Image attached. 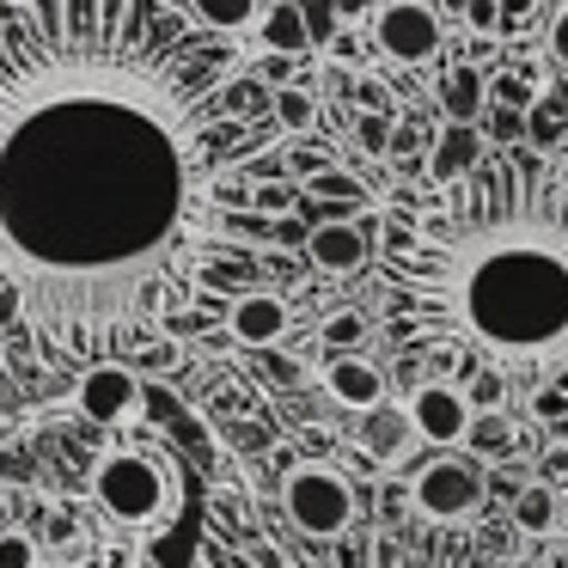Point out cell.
<instances>
[{
  "label": "cell",
  "mask_w": 568,
  "mask_h": 568,
  "mask_svg": "<svg viewBox=\"0 0 568 568\" xmlns=\"http://www.w3.org/2000/svg\"><path fill=\"white\" fill-rule=\"evenodd\" d=\"M0 568H38V544L26 531H0Z\"/></svg>",
  "instance_id": "23"
},
{
  "label": "cell",
  "mask_w": 568,
  "mask_h": 568,
  "mask_svg": "<svg viewBox=\"0 0 568 568\" xmlns=\"http://www.w3.org/2000/svg\"><path fill=\"white\" fill-rule=\"evenodd\" d=\"M379 275L404 343L526 385L568 373V178L544 148H489L428 214L392 226Z\"/></svg>",
  "instance_id": "2"
},
{
  "label": "cell",
  "mask_w": 568,
  "mask_h": 568,
  "mask_svg": "<svg viewBox=\"0 0 568 568\" xmlns=\"http://www.w3.org/2000/svg\"><path fill=\"white\" fill-rule=\"evenodd\" d=\"M74 397L87 422H129L141 409V379L129 367H116V361H99V367H87Z\"/></svg>",
  "instance_id": "8"
},
{
  "label": "cell",
  "mask_w": 568,
  "mask_h": 568,
  "mask_svg": "<svg viewBox=\"0 0 568 568\" xmlns=\"http://www.w3.org/2000/svg\"><path fill=\"white\" fill-rule=\"evenodd\" d=\"M514 526H519V531H550V526H556V489H519Z\"/></svg>",
  "instance_id": "18"
},
{
  "label": "cell",
  "mask_w": 568,
  "mask_h": 568,
  "mask_svg": "<svg viewBox=\"0 0 568 568\" xmlns=\"http://www.w3.org/2000/svg\"><path fill=\"white\" fill-rule=\"evenodd\" d=\"M275 123H282L287 135H306V129L318 123V99H312L306 87H282L275 92Z\"/></svg>",
  "instance_id": "17"
},
{
  "label": "cell",
  "mask_w": 568,
  "mask_h": 568,
  "mask_svg": "<svg viewBox=\"0 0 568 568\" xmlns=\"http://www.w3.org/2000/svg\"><path fill=\"white\" fill-rule=\"evenodd\" d=\"M282 507H287V526L312 531V538H343V531H355V489L324 465H300L282 489Z\"/></svg>",
  "instance_id": "5"
},
{
  "label": "cell",
  "mask_w": 568,
  "mask_h": 568,
  "mask_svg": "<svg viewBox=\"0 0 568 568\" xmlns=\"http://www.w3.org/2000/svg\"><path fill=\"white\" fill-rule=\"evenodd\" d=\"M465 440L477 446V453H501V446L514 440V428H507L501 416H477V422H470V434H465Z\"/></svg>",
  "instance_id": "22"
},
{
  "label": "cell",
  "mask_w": 568,
  "mask_h": 568,
  "mask_svg": "<svg viewBox=\"0 0 568 568\" xmlns=\"http://www.w3.org/2000/svg\"><path fill=\"white\" fill-rule=\"evenodd\" d=\"M465 26L477 31V38H495V31L507 26V0H465Z\"/></svg>",
  "instance_id": "21"
},
{
  "label": "cell",
  "mask_w": 568,
  "mask_h": 568,
  "mask_svg": "<svg viewBox=\"0 0 568 568\" xmlns=\"http://www.w3.org/2000/svg\"><path fill=\"white\" fill-rule=\"evenodd\" d=\"M263 209H270V214H282V209H294V196H287V190H263Z\"/></svg>",
  "instance_id": "29"
},
{
  "label": "cell",
  "mask_w": 568,
  "mask_h": 568,
  "mask_svg": "<svg viewBox=\"0 0 568 568\" xmlns=\"http://www.w3.org/2000/svg\"><path fill=\"white\" fill-rule=\"evenodd\" d=\"M562 514H568V501H562Z\"/></svg>",
  "instance_id": "30"
},
{
  "label": "cell",
  "mask_w": 568,
  "mask_h": 568,
  "mask_svg": "<svg viewBox=\"0 0 568 568\" xmlns=\"http://www.w3.org/2000/svg\"><path fill=\"white\" fill-rule=\"evenodd\" d=\"M544 50H550V62H562V68H568V7L550 19V38H544Z\"/></svg>",
  "instance_id": "24"
},
{
  "label": "cell",
  "mask_w": 568,
  "mask_h": 568,
  "mask_svg": "<svg viewBox=\"0 0 568 568\" xmlns=\"http://www.w3.org/2000/svg\"><path fill=\"white\" fill-rule=\"evenodd\" d=\"M306 19H312V38H324V31H331V7H324V0H312Z\"/></svg>",
  "instance_id": "27"
},
{
  "label": "cell",
  "mask_w": 568,
  "mask_h": 568,
  "mask_svg": "<svg viewBox=\"0 0 568 568\" xmlns=\"http://www.w3.org/2000/svg\"><path fill=\"white\" fill-rule=\"evenodd\" d=\"M263 50H275V55H306L312 50V19H306L300 0H282V7L263 13Z\"/></svg>",
  "instance_id": "14"
},
{
  "label": "cell",
  "mask_w": 568,
  "mask_h": 568,
  "mask_svg": "<svg viewBox=\"0 0 568 568\" xmlns=\"http://www.w3.org/2000/svg\"><path fill=\"white\" fill-rule=\"evenodd\" d=\"M483 507V477L458 458H440L416 477V514L422 519H440V526H458Z\"/></svg>",
  "instance_id": "7"
},
{
  "label": "cell",
  "mask_w": 568,
  "mask_h": 568,
  "mask_svg": "<svg viewBox=\"0 0 568 568\" xmlns=\"http://www.w3.org/2000/svg\"><path fill=\"white\" fill-rule=\"evenodd\" d=\"M92 495L116 526H153L160 514H172V477L141 453H111L92 470Z\"/></svg>",
  "instance_id": "4"
},
{
  "label": "cell",
  "mask_w": 568,
  "mask_h": 568,
  "mask_svg": "<svg viewBox=\"0 0 568 568\" xmlns=\"http://www.w3.org/2000/svg\"><path fill=\"white\" fill-rule=\"evenodd\" d=\"M196 568H507L477 538H458L440 519L422 526H373L343 538H312L300 526L257 531H209Z\"/></svg>",
  "instance_id": "3"
},
{
  "label": "cell",
  "mask_w": 568,
  "mask_h": 568,
  "mask_svg": "<svg viewBox=\"0 0 568 568\" xmlns=\"http://www.w3.org/2000/svg\"><path fill=\"white\" fill-rule=\"evenodd\" d=\"M361 141H367L373 153H392V148H385V123H361Z\"/></svg>",
  "instance_id": "28"
},
{
  "label": "cell",
  "mask_w": 568,
  "mask_h": 568,
  "mask_svg": "<svg viewBox=\"0 0 568 568\" xmlns=\"http://www.w3.org/2000/svg\"><path fill=\"white\" fill-rule=\"evenodd\" d=\"M306 196H312V202H361L367 190H361L348 172H312V178H306Z\"/></svg>",
  "instance_id": "20"
},
{
  "label": "cell",
  "mask_w": 568,
  "mask_h": 568,
  "mask_svg": "<svg viewBox=\"0 0 568 568\" xmlns=\"http://www.w3.org/2000/svg\"><path fill=\"white\" fill-rule=\"evenodd\" d=\"M538 416H550V422L568 416V397L562 392H538Z\"/></svg>",
  "instance_id": "26"
},
{
  "label": "cell",
  "mask_w": 568,
  "mask_h": 568,
  "mask_svg": "<svg viewBox=\"0 0 568 568\" xmlns=\"http://www.w3.org/2000/svg\"><path fill=\"white\" fill-rule=\"evenodd\" d=\"M226 331L239 343H282L287 336V300L282 294H239L233 312H226Z\"/></svg>",
  "instance_id": "11"
},
{
  "label": "cell",
  "mask_w": 568,
  "mask_h": 568,
  "mask_svg": "<svg viewBox=\"0 0 568 568\" xmlns=\"http://www.w3.org/2000/svg\"><path fill=\"white\" fill-rule=\"evenodd\" d=\"M483 104H489V87H483L477 68H453V74L440 80V111H446V123H477Z\"/></svg>",
  "instance_id": "15"
},
{
  "label": "cell",
  "mask_w": 568,
  "mask_h": 568,
  "mask_svg": "<svg viewBox=\"0 0 568 568\" xmlns=\"http://www.w3.org/2000/svg\"><path fill=\"white\" fill-rule=\"evenodd\" d=\"M306 257L318 263V270H331V275H348V270H361V263L373 257V245H367V233H361V226H348V221H324V226H312Z\"/></svg>",
  "instance_id": "12"
},
{
  "label": "cell",
  "mask_w": 568,
  "mask_h": 568,
  "mask_svg": "<svg viewBox=\"0 0 568 568\" xmlns=\"http://www.w3.org/2000/svg\"><path fill=\"white\" fill-rule=\"evenodd\" d=\"M373 43H379L392 62H434L440 55V19H434V7H422V0H385L379 13H373Z\"/></svg>",
  "instance_id": "6"
},
{
  "label": "cell",
  "mask_w": 568,
  "mask_h": 568,
  "mask_svg": "<svg viewBox=\"0 0 568 568\" xmlns=\"http://www.w3.org/2000/svg\"><path fill=\"white\" fill-rule=\"evenodd\" d=\"M562 123H568L562 92H550V87H544V92H538V104H531V141H538V148H550V141L562 135Z\"/></svg>",
  "instance_id": "19"
},
{
  "label": "cell",
  "mask_w": 568,
  "mask_h": 568,
  "mask_svg": "<svg viewBox=\"0 0 568 568\" xmlns=\"http://www.w3.org/2000/svg\"><path fill=\"white\" fill-rule=\"evenodd\" d=\"M190 13L209 31H251L257 26V0H190Z\"/></svg>",
  "instance_id": "16"
},
{
  "label": "cell",
  "mask_w": 568,
  "mask_h": 568,
  "mask_svg": "<svg viewBox=\"0 0 568 568\" xmlns=\"http://www.w3.org/2000/svg\"><path fill=\"white\" fill-rule=\"evenodd\" d=\"M324 392H331L343 409H379L385 379H379V367H373V361L343 355V361H331V367H324Z\"/></svg>",
  "instance_id": "13"
},
{
  "label": "cell",
  "mask_w": 568,
  "mask_h": 568,
  "mask_svg": "<svg viewBox=\"0 0 568 568\" xmlns=\"http://www.w3.org/2000/svg\"><path fill=\"white\" fill-rule=\"evenodd\" d=\"M233 55L172 0L0 19V294L62 355L141 343L233 245Z\"/></svg>",
  "instance_id": "1"
},
{
  "label": "cell",
  "mask_w": 568,
  "mask_h": 568,
  "mask_svg": "<svg viewBox=\"0 0 568 568\" xmlns=\"http://www.w3.org/2000/svg\"><path fill=\"white\" fill-rule=\"evenodd\" d=\"M409 422H416L422 440L446 446V440H465L477 416H470V397L465 392H453V385H422V392L409 397Z\"/></svg>",
  "instance_id": "9"
},
{
  "label": "cell",
  "mask_w": 568,
  "mask_h": 568,
  "mask_svg": "<svg viewBox=\"0 0 568 568\" xmlns=\"http://www.w3.org/2000/svg\"><path fill=\"white\" fill-rule=\"evenodd\" d=\"M355 336H361V318H355V312H336V318L324 324V343H336V348L355 343Z\"/></svg>",
  "instance_id": "25"
},
{
  "label": "cell",
  "mask_w": 568,
  "mask_h": 568,
  "mask_svg": "<svg viewBox=\"0 0 568 568\" xmlns=\"http://www.w3.org/2000/svg\"><path fill=\"white\" fill-rule=\"evenodd\" d=\"M483 129L477 123H446L440 135H434V148H428V178L434 184H458V178H470L483 165Z\"/></svg>",
  "instance_id": "10"
}]
</instances>
